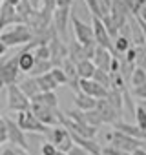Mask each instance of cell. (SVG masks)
<instances>
[{
    "mask_svg": "<svg viewBox=\"0 0 146 155\" xmlns=\"http://www.w3.org/2000/svg\"><path fill=\"white\" fill-rule=\"evenodd\" d=\"M0 38H2V42L8 44V48L28 46L29 42L35 40V33H33V29L28 22H20V24H15L11 29L2 31L0 33Z\"/></svg>",
    "mask_w": 146,
    "mask_h": 155,
    "instance_id": "6da1fadb",
    "label": "cell"
},
{
    "mask_svg": "<svg viewBox=\"0 0 146 155\" xmlns=\"http://www.w3.org/2000/svg\"><path fill=\"white\" fill-rule=\"evenodd\" d=\"M17 122L18 126L24 130V131H29V133H49V126H46L31 110H26V111H18L17 113Z\"/></svg>",
    "mask_w": 146,
    "mask_h": 155,
    "instance_id": "7a4b0ae2",
    "label": "cell"
},
{
    "mask_svg": "<svg viewBox=\"0 0 146 155\" xmlns=\"http://www.w3.org/2000/svg\"><path fill=\"white\" fill-rule=\"evenodd\" d=\"M8 108L17 113L31 108V99L20 90L18 84H8Z\"/></svg>",
    "mask_w": 146,
    "mask_h": 155,
    "instance_id": "3957f363",
    "label": "cell"
},
{
    "mask_svg": "<svg viewBox=\"0 0 146 155\" xmlns=\"http://www.w3.org/2000/svg\"><path fill=\"white\" fill-rule=\"evenodd\" d=\"M46 126L53 128V126H58L60 124V119H58V108H51V106H46L42 102H37V101H31V108H29Z\"/></svg>",
    "mask_w": 146,
    "mask_h": 155,
    "instance_id": "277c9868",
    "label": "cell"
},
{
    "mask_svg": "<svg viewBox=\"0 0 146 155\" xmlns=\"http://www.w3.org/2000/svg\"><path fill=\"white\" fill-rule=\"evenodd\" d=\"M108 140H110V144H113L124 151H130V153H133L137 148L142 146L141 139H135V137H131L124 131H119V130H113L111 133H108Z\"/></svg>",
    "mask_w": 146,
    "mask_h": 155,
    "instance_id": "5b68a950",
    "label": "cell"
},
{
    "mask_svg": "<svg viewBox=\"0 0 146 155\" xmlns=\"http://www.w3.org/2000/svg\"><path fill=\"white\" fill-rule=\"evenodd\" d=\"M71 26H73V35H75V40H79L84 46L95 42L93 26H90L88 22H82L77 15H71Z\"/></svg>",
    "mask_w": 146,
    "mask_h": 155,
    "instance_id": "8992f818",
    "label": "cell"
},
{
    "mask_svg": "<svg viewBox=\"0 0 146 155\" xmlns=\"http://www.w3.org/2000/svg\"><path fill=\"white\" fill-rule=\"evenodd\" d=\"M20 64H18V55L17 57H9L0 64V75L4 77L6 86L8 84H18L20 82Z\"/></svg>",
    "mask_w": 146,
    "mask_h": 155,
    "instance_id": "52a82bcc",
    "label": "cell"
},
{
    "mask_svg": "<svg viewBox=\"0 0 146 155\" xmlns=\"http://www.w3.org/2000/svg\"><path fill=\"white\" fill-rule=\"evenodd\" d=\"M49 140H51L58 150H62V151H69L73 146H75V142H73V139H71L69 130H68L66 126H62V124L53 126V128L49 130Z\"/></svg>",
    "mask_w": 146,
    "mask_h": 155,
    "instance_id": "ba28073f",
    "label": "cell"
},
{
    "mask_svg": "<svg viewBox=\"0 0 146 155\" xmlns=\"http://www.w3.org/2000/svg\"><path fill=\"white\" fill-rule=\"evenodd\" d=\"M91 20H93L91 26H93V33H95L97 44H99V46H104V48H108V49H111L113 53H117V51H115V44H113V37L110 35V31H108V28L104 26L102 18L97 17V15H93Z\"/></svg>",
    "mask_w": 146,
    "mask_h": 155,
    "instance_id": "9c48e42d",
    "label": "cell"
},
{
    "mask_svg": "<svg viewBox=\"0 0 146 155\" xmlns=\"http://www.w3.org/2000/svg\"><path fill=\"white\" fill-rule=\"evenodd\" d=\"M6 122H8V140H9V144L18 146V148H22V150L29 151V142H28V139H26L24 130L18 126V122L13 120V119H9V117H6Z\"/></svg>",
    "mask_w": 146,
    "mask_h": 155,
    "instance_id": "30bf717a",
    "label": "cell"
},
{
    "mask_svg": "<svg viewBox=\"0 0 146 155\" xmlns=\"http://www.w3.org/2000/svg\"><path fill=\"white\" fill-rule=\"evenodd\" d=\"M48 44H49V49H51V62H53V66L62 68V62L69 57V48L66 46V42L62 38H58V33H55L53 38Z\"/></svg>",
    "mask_w": 146,
    "mask_h": 155,
    "instance_id": "8fae6325",
    "label": "cell"
},
{
    "mask_svg": "<svg viewBox=\"0 0 146 155\" xmlns=\"http://www.w3.org/2000/svg\"><path fill=\"white\" fill-rule=\"evenodd\" d=\"M20 22H26L22 18V15L17 11L15 6L8 4L6 0L2 2V8H0V33H2L4 28L8 26H15V24H20Z\"/></svg>",
    "mask_w": 146,
    "mask_h": 155,
    "instance_id": "7c38bea8",
    "label": "cell"
},
{
    "mask_svg": "<svg viewBox=\"0 0 146 155\" xmlns=\"http://www.w3.org/2000/svg\"><path fill=\"white\" fill-rule=\"evenodd\" d=\"M71 20V8H57L53 13V26L57 28L58 37L66 42L68 38V22Z\"/></svg>",
    "mask_w": 146,
    "mask_h": 155,
    "instance_id": "4fadbf2b",
    "label": "cell"
},
{
    "mask_svg": "<svg viewBox=\"0 0 146 155\" xmlns=\"http://www.w3.org/2000/svg\"><path fill=\"white\" fill-rule=\"evenodd\" d=\"M79 86H81V91L95 97V99H106L108 97V88H104L102 84H99L95 79H81L79 81Z\"/></svg>",
    "mask_w": 146,
    "mask_h": 155,
    "instance_id": "5bb4252c",
    "label": "cell"
},
{
    "mask_svg": "<svg viewBox=\"0 0 146 155\" xmlns=\"http://www.w3.org/2000/svg\"><path fill=\"white\" fill-rule=\"evenodd\" d=\"M97 110L101 111V117H102V122L104 124H115L117 120H121V115L106 99H99V104H97Z\"/></svg>",
    "mask_w": 146,
    "mask_h": 155,
    "instance_id": "9a60e30c",
    "label": "cell"
},
{
    "mask_svg": "<svg viewBox=\"0 0 146 155\" xmlns=\"http://www.w3.org/2000/svg\"><path fill=\"white\" fill-rule=\"evenodd\" d=\"M113 55H115V53H113L111 49H108V48H104V46H97L95 55H93V62H95L97 68H101V69H104V71H110V69H111Z\"/></svg>",
    "mask_w": 146,
    "mask_h": 155,
    "instance_id": "2e32d148",
    "label": "cell"
},
{
    "mask_svg": "<svg viewBox=\"0 0 146 155\" xmlns=\"http://www.w3.org/2000/svg\"><path fill=\"white\" fill-rule=\"evenodd\" d=\"M73 102H75V108L82 110V111H90V110H95L97 104H99V99L84 93V91H77L73 95Z\"/></svg>",
    "mask_w": 146,
    "mask_h": 155,
    "instance_id": "e0dca14e",
    "label": "cell"
},
{
    "mask_svg": "<svg viewBox=\"0 0 146 155\" xmlns=\"http://www.w3.org/2000/svg\"><path fill=\"white\" fill-rule=\"evenodd\" d=\"M111 126H113V130H119V131H124V133H128V135H131V137H135V139L146 140V131L141 130L137 124H130V122H126V120H117V122L111 124Z\"/></svg>",
    "mask_w": 146,
    "mask_h": 155,
    "instance_id": "ac0fdd59",
    "label": "cell"
},
{
    "mask_svg": "<svg viewBox=\"0 0 146 155\" xmlns=\"http://www.w3.org/2000/svg\"><path fill=\"white\" fill-rule=\"evenodd\" d=\"M18 64H20V69L24 73H29L33 69V66L37 64V55H35L33 48H24L18 53Z\"/></svg>",
    "mask_w": 146,
    "mask_h": 155,
    "instance_id": "d6986e66",
    "label": "cell"
},
{
    "mask_svg": "<svg viewBox=\"0 0 146 155\" xmlns=\"http://www.w3.org/2000/svg\"><path fill=\"white\" fill-rule=\"evenodd\" d=\"M18 86H20V90L33 101L42 90H40V86H38V81H37V77H33V75H29L28 79H24V81H20L18 82Z\"/></svg>",
    "mask_w": 146,
    "mask_h": 155,
    "instance_id": "ffe728a7",
    "label": "cell"
},
{
    "mask_svg": "<svg viewBox=\"0 0 146 155\" xmlns=\"http://www.w3.org/2000/svg\"><path fill=\"white\" fill-rule=\"evenodd\" d=\"M77 71L81 79H93V75L97 71V66L91 58H84L81 62H77Z\"/></svg>",
    "mask_w": 146,
    "mask_h": 155,
    "instance_id": "44dd1931",
    "label": "cell"
},
{
    "mask_svg": "<svg viewBox=\"0 0 146 155\" xmlns=\"http://www.w3.org/2000/svg\"><path fill=\"white\" fill-rule=\"evenodd\" d=\"M106 101H108V102H110L117 111H119V113H122V108H124V91L115 90V88H110Z\"/></svg>",
    "mask_w": 146,
    "mask_h": 155,
    "instance_id": "7402d4cb",
    "label": "cell"
},
{
    "mask_svg": "<svg viewBox=\"0 0 146 155\" xmlns=\"http://www.w3.org/2000/svg\"><path fill=\"white\" fill-rule=\"evenodd\" d=\"M69 48V58L71 60H75V62H81L84 58H88V53H86V46L81 44L79 40H75L73 44L68 46Z\"/></svg>",
    "mask_w": 146,
    "mask_h": 155,
    "instance_id": "603a6c76",
    "label": "cell"
},
{
    "mask_svg": "<svg viewBox=\"0 0 146 155\" xmlns=\"http://www.w3.org/2000/svg\"><path fill=\"white\" fill-rule=\"evenodd\" d=\"M37 81H38V86H40L42 91H55V90L58 88V82L53 79L51 71H48V73H44V75H38Z\"/></svg>",
    "mask_w": 146,
    "mask_h": 155,
    "instance_id": "cb8c5ba5",
    "label": "cell"
},
{
    "mask_svg": "<svg viewBox=\"0 0 146 155\" xmlns=\"http://www.w3.org/2000/svg\"><path fill=\"white\" fill-rule=\"evenodd\" d=\"M33 101L37 102H42L46 106H51V108H58V97L55 95V91H40Z\"/></svg>",
    "mask_w": 146,
    "mask_h": 155,
    "instance_id": "d4e9b609",
    "label": "cell"
},
{
    "mask_svg": "<svg viewBox=\"0 0 146 155\" xmlns=\"http://www.w3.org/2000/svg\"><path fill=\"white\" fill-rule=\"evenodd\" d=\"M113 44H115V51H117V53H126L130 48H133V46H135V44L131 42V38H130V37L121 35V33L113 38Z\"/></svg>",
    "mask_w": 146,
    "mask_h": 155,
    "instance_id": "484cf974",
    "label": "cell"
},
{
    "mask_svg": "<svg viewBox=\"0 0 146 155\" xmlns=\"http://www.w3.org/2000/svg\"><path fill=\"white\" fill-rule=\"evenodd\" d=\"M51 69H53V62L49 58H44V60H37V64L33 66V69L29 71V75L38 77V75H44V73H48Z\"/></svg>",
    "mask_w": 146,
    "mask_h": 155,
    "instance_id": "4316f807",
    "label": "cell"
},
{
    "mask_svg": "<svg viewBox=\"0 0 146 155\" xmlns=\"http://www.w3.org/2000/svg\"><path fill=\"white\" fill-rule=\"evenodd\" d=\"M144 82H146V69L139 66V68H135V71L130 77V86L131 88H137V86H141Z\"/></svg>",
    "mask_w": 146,
    "mask_h": 155,
    "instance_id": "83f0119b",
    "label": "cell"
},
{
    "mask_svg": "<svg viewBox=\"0 0 146 155\" xmlns=\"http://www.w3.org/2000/svg\"><path fill=\"white\" fill-rule=\"evenodd\" d=\"M93 79L99 82V84H102L104 88H111V73L110 71H104V69H101V68H97V71H95V75H93Z\"/></svg>",
    "mask_w": 146,
    "mask_h": 155,
    "instance_id": "f1b7e54d",
    "label": "cell"
},
{
    "mask_svg": "<svg viewBox=\"0 0 146 155\" xmlns=\"http://www.w3.org/2000/svg\"><path fill=\"white\" fill-rule=\"evenodd\" d=\"M51 75H53V79L58 82V86H64V84H69V77L68 73L64 71V68H58V66H53L51 69Z\"/></svg>",
    "mask_w": 146,
    "mask_h": 155,
    "instance_id": "f546056e",
    "label": "cell"
},
{
    "mask_svg": "<svg viewBox=\"0 0 146 155\" xmlns=\"http://www.w3.org/2000/svg\"><path fill=\"white\" fill-rule=\"evenodd\" d=\"M84 115H86V120H88L90 126L99 128L101 124H104V122H102V117H101V111H99L97 108H95V110H90V111H84Z\"/></svg>",
    "mask_w": 146,
    "mask_h": 155,
    "instance_id": "4dcf8cb0",
    "label": "cell"
},
{
    "mask_svg": "<svg viewBox=\"0 0 146 155\" xmlns=\"http://www.w3.org/2000/svg\"><path fill=\"white\" fill-rule=\"evenodd\" d=\"M35 55H37V60H44V58H49L51 60V49H49V44H37L33 48Z\"/></svg>",
    "mask_w": 146,
    "mask_h": 155,
    "instance_id": "1f68e13d",
    "label": "cell"
},
{
    "mask_svg": "<svg viewBox=\"0 0 146 155\" xmlns=\"http://www.w3.org/2000/svg\"><path fill=\"white\" fill-rule=\"evenodd\" d=\"M135 122H137V126H139L141 130L146 131V110H144L141 104L137 106V111H135Z\"/></svg>",
    "mask_w": 146,
    "mask_h": 155,
    "instance_id": "d6a6232c",
    "label": "cell"
},
{
    "mask_svg": "<svg viewBox=\"0 0 146 155\" xmlns=\"http://www.w3.org/2000/svg\"><path fill=\"white\" fill-rule=\"evenodd\" d=\"M122 2L130 8V11H131L133 15H137V13H139V9L146 4V0H122Z\"/></svg>",
    "mask_w": 146,
    "mask_h": 155,
    "instance_id": "836d02e7",
    "label": "cell"
},
{
    "mask_svg": "<svg viewBox=\"0 0 146 155\" xmlns=\"http://www.w3.org/2000/svg\"><path fill=\"white\" fill-rule=\"evenodd\" d=\"M57 151H58V148L49 140V142H44L42 146H40V155H57Z\"/></svg>",
    "mask_w": 146,
    "mask_h": 155,
    "instance_id": "e575fe53",
    "label": "cell"
},
{
    "mask_svg": "<svg viewBox=\"0 0 146 155\" xmlns=\"http://www.w3.org/2000/svg\"><path fill=\"white\" fill-rule=\"evenodd\" d=\"M102 155H131L130 151H124V150H121V148H117V146H106V148H102Z\"/></svg>",
    "mask_w": 146,
    "mask_h": 155,
    "instance_id": "d590c367",
    "label": "cell"
},
{
    "mask_svg": "<svg viewBox=\"0 0 146 155\" xmlns=\"http://www.w3.org/2000/svg\"><path fill=\"white\" fill-rule=\"evenodd\" d=\"M139 48V57H137V62L141 64V68L146 69V44L144 46H137Z\"/></svg>",
    "mask_w": 146,
    "mask_h": 155,
    "instance_id": "8d00e7d4",
    "label": "cell"
},
{
    "mask_svg": "<svg viewBox=\"0 0 146 155\" xmlns=\"http://www.w3.org/2000/svg\"><path fill=\"white\" fill-rule=\"evenodd\" d=\"M111 4H113V0H99V6H101L102 17L110 13V9H111Z\"/></svg>",
    "mask_w": 146,
    "mask_h": 155,
    "instance_id": "74e56055",
    "label": "cell"
},
{
    "mask_svg": "<svg viewBox=\"0 0 146 155\" xmlns=\"http://www.w3.org/2000/svg\"><path fill=\"white\" fill-rule=\"evenodd\" d=\"M42 9L55 13V9H57V0H44V2H42Z\"/></svg>",
    "mask_w": 146,
    "mask_h": 155,
    "instance_id": "f35d334b",
    "label": "cell"
},
{
    "mask_svg": "<svg viewBox=\"0 0 146 155\" xmlns=\"http://www.w3.org/2000/svg\"><path fill=\"white\" fill-rule=\"evenodd\" d=\"M133 95L139 97V99H146V82L137 86V88H133Z\"/></svg>",
    "mask_w": 146,
    "mask_h": 155,
    "instance_id": "ab89813d",
    "label": "cell"
},
{
    "mask_svg": "<svg viewBox=\"0 0 146 155\" xmlns=\"http://www.w3.org/2000/svg\"><path fill=\"white\" fill-rule=\"evenodd\" d=\"M68 153H69V155H91V153H88L84 148H81V146H77V144L73 146V148H71Z\"/></svg>",
    "mask_w": 146,
    "mask_h": 155,
    "instance_id": "60d3db41",
    "label": "cell"
},
{
    "mask_svg": "<svg viewBox=\"0 0 146 155\" xmlns=\"http://www.w3.org/2000/svg\"><path fill=\"white\" fill-rule=\"evenodd\" d=\"M73 0H57V8H71Z\"/></svg>",
    "mask_w": 146,
    "mask_h": 155,
    "instance_id": "b9f144b4",
    "label": "cell"
},
{
    "mask_svg": "<svg viewBox=\"0 0 146 155\" xmlns=\"http://www.w3.org/2000/svg\"><path fill=\"white\" fill-rule=\"evenodd\" d=\"M0 133H8V122H6V117H0Z\"/></svg>",
    "mask_w": 146,
    "mask_h": 155,
    "instance_id": "7bdbcfd3",
    "label": "cell"
},
{
    "mask_svg": "<svg viewBox=\"0 0 146 155\" xmlns=\"http://www.w3.org/2000/svg\"><path fill=\"white\" fill-rule=\"evenodd\" d=\"M137 17H139V18H142V20L146 22V4H144V6H142L141 9H139V13H137Z\"/></svg>",
    "mask_w": 146,
    "mask_h": 155,
    "instance_id": "ee69618b",
    "label": "cell"
},
{
    "mask_svg": "<svg viewBox=\"0 0 146 155\" xmlns=\"http://www.w3.org/2000/svg\"><path fill=\"white\" fill-rule=\"evenodd\" d=\"M6 51H8V44H6V42H2V38H0V57H4V55H6Z\"/></svg>",
    "mask_w": 146,
    "mask_h": 155,
    "instance_id": "f6af8a7d",
    "label": "cell"
},
{
    "mask_svg": "<svg viewBox=\"0 0 146 155\" xmlns=\"http://www.w3.org/2000/svg\"><path fill=\"white\" fill-rule=\"evenodd\" d=\"M29 2H31L33 9H40V8H42V2H44V0H29Z\"/></svg>",
    "mask_w": 146,
    "mask_h": 155,
    "instance_id": "bcb514c9",
    "label": "cell"
},
{
    "mask_svg": "<svg viewBox=\"0 0 146 155\" xmlns=\"http://www.w3.org/2000/svg\"><path fill=\"white\" fill-rule=\"evenodd\" d=\"M13 150H15V155H29L26 150H22V148H18V146H13Z\"/></svg>",
    "mask_w": 146,
    "mask_h": 155,
    "instance_id": "7dc6e473",
    "label": "cell"
},
{
    "mask_svg": "<svg viewBox=\"0 0 146 155\" xmlns=\"http://www.w3.org/2000/svg\"><path fill=\"white\" fill-rule=\"evenodd\" d=\"M131 155H146V150H144V148L141 146V148H137V150H135V151H133Z\"/></svg>",
    "mask_w": 146,
    "mask_h": 155,
    "instance_id": "c3c4849f",
    "label": "cell"
},
{
    "mask_svg": "<svg viewBox=\"0 0 146 155\" xmlns=\"http://www.w3.org/2000/svg\"><path fill=\"white\" fill-rule=\"evenodd\" d=\"M6 2H8V4H11V6H15V8H17V6H18V4H20V0H6Z\"/></svg>",
    "mask_w": 146,
    "mask_h": 155,
    "instance_id": "681fc988",
    "label": "cell"
},
{
    "mask_svg": "<svg viewBox=\"0 0 146 155\" xmlns=\"http://www.w3.org/2000/svg\"><path fill=\"white\" fill-rule=\"evenodd\" d=\"M6 86V81H4V77L2 75H0V91H2V88Z\"/></svg>",
    "mask_w": 146,
    "mask_h": 155,
    "instance_id": "f907efd6",
    "label": "cell"
},
{
    "mask_svg": "<svg viewBox=\"0 0 146 155\" xmlns=\"http://www.w3.org/2000/svg\"><path fill=\"white\" fill-rule=\"evenodd\" d=\"M139 104H141V106L146 110V99H141V101H139Z\"/></svg>",
    "mask_w": 146,
    "mask_h": 155,
    "instance_id": "816d5d0a",
    "label": "cell"
},
{
    "mask_svg": "<svg viewBox=\"0 0 146 155\" xmlns=\"http://www.w3.org/2000/svg\"><path fill=\"white\" fill-rule=\"evenodd\" d=\"M57 155H69V153H68V151H62V150H58V151H57Z\"/></svg>",
    "mask_w": 146,
    "mask_h": 155,
    "instance_id": "f5cc1de1",
    "label": "cell"
},
{
    "mask_svg": "<svg viewBox=\"0 0 146 155\" xmlns=\"http://www.w3.org/2000/svg\"><path fill=\"white\" fill-rule=\"evenodd\" d=\"M2 2H4V0H0V8H2Z\"/></svg>",
    "mask_w": 146,
    "mask_h": 155,
    "instance_id": "db71d44e",
    "label": "cell"
},
{
    "mask_svg": "<svg viewBox=\"0 0 146 155\" xmlns=\"http://www.w3.org/2000/svg\"><path fill=\"white\" fill-rule=\"evenodd\" d=\"M0 155H2V150H0Z\"/></svg>",
    "mask_w": 146,
    "mask_h": 155,
    "instance_id": "11a10c76",
    "label": "cell"
}]
</instances>
